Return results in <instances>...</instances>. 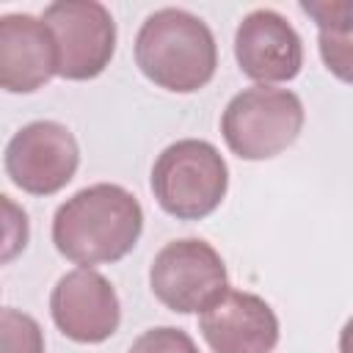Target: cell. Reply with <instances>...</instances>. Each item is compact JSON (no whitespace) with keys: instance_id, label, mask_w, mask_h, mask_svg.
<instances>
[{"instance_id":"obj_1","label":"cell","mask_w":353,"mask_h":353,"mask_svg":"<svg viewBox=\"0 0 353 353\" xmlns=\"http://www.w3.org/2000/svg\"><path fill=\"white\" fill-rule=\"evenodd\" d=\"M143 232V207L121 185L97 182L69 196L52 215V243L74 265H108L127 256Z\"/></svg>"},{"instance_id":"obj_2","label":"cell","mask_w":353,"mask_h":353,"mask_svg":"<svg viewBox=\"0 0 353 353\" xmlns=\"http://www.w3.org/2000/svg\"><path fill=\"white\" fill-rule=\"evenodd\" d=\"M135 63L154 85L193 94L215 77L218 44L201 17L168 6L149 14L138 28Z\"/></svg>"},{"instance_id":"obj_3","label":"cell","mask_w":353,"mask_h":353,"mask_svg":"<svg viewBox=\"0 0 353 353\" xmlns=\"http://www.w3.org/2000/svg\"><path fill=\"white\" fill-rule=\"evenodd\" d=\"M229 190L223 154L201 138H182L165 146L152 165V193L163 212L179 221L212 215Z\"/></svg>"},{"instance_id":"obj_4","label":"cell","mask_w":353,"mask_h":353,"mask_svg":"<svg viewBox=\"0 0 353 353\" xmlns=\"http://www.w3.org/2000/svg\"><path fill=\"white\" fill-rule=\"evenodd\" d=\"M303 119V102L295 91L251 85L223 108L221 135L240 160H270L295 143Z\"/></svg>"},{"instance_id":"obj_5","label":"cell","mask_w":353,"mask_h":353,"mask_svg":"<svg viewBox=\"0 0 353 353\" xmlns=\"http://www.w3.org/2000/svg\"><path fill=\"white\" fill-rule=\"evenodd\" d=\"M149 287L154 298L176 312H207L229 290V273L221 254L201 237H182L165 243L149 268Z\"/></svg>"},{"instance_id":"obj_6","label":"cell","mask_w":353,"mask_h":353,"mask_svg":"<svg viewBox=\"0 0 353 353\" xmlns=\"http://www.w3.org/2000/svg\"><path fill=\"white\" fill-rule=\"evenodd\" d=\"M3 165L19 190L30 196H52L74 179L80 146L66 124L39 119L8 138Z\"/></svg>"},{"instance_id":"obj_7","label":"cell","mask_w":353,"mask_h":353,"mask_svg":"<svg viewBox=\"0 0 353 353\" xmlns=\"http://www.w3.org/2000/svg\"><path fill=\"white\" fill-rule=\"evenodd\" d=\"M58 44V74L63 80L99 77L116 52V22L97 0H58L41 14Z\"/></svg>"},{"instance_id":"obj_8","label":"cell","mask_w":353,"mask_h":353,"mask_svg":"<svg viewBox=\"0 0 353 353\" xmlns=\"http://www.w3.org/2000/svg\"><path fill=\"white\" fill-rule=\"evenodd\" d=\"M50 314L63 336L97 345L116 334L121 303L113 284L94 268H77L58 279L50 292Z\"/></svg>"},{"instance_id":"obj_9","label":"cell","mask_w":353,"mask_h":353,"mask_svg":"<svg viewBox=\"0 0 353 353\" xmlns=\"http://www.w3.org/2000/svg\"><path fill=\"white\" fill-rule=\"evenodd\" d=\"M234 58L240 72L259 85L287 83L303 66V44L287 17L273 8H254L237 25Z\"/></svg>"},{"instance_id":"obj_10","label":"cell","mask_w":353,"mask_h":353,"mask_svg":"<svg viewBox=\"0 0 353 353\" xmlns=\"http://www.w3.org/2000/svg\"><path fill=\"white\" fill-rule=\"evenodd\" d=\"M199 331L212 353H273L279 317L270 303L245 290H226L199 317Z\"/></svg>"},{"instance_id":"obj_11","label":"cell","mask_w":353,"mask_h":353,"mask_svg":"<svg viewBox=\"0 0 353 353\" xmlns=\"http://www.w3.org/2000/svg\"><path fill=\"white\" fill-rule=\"evenodd\" d=\"M58 74V44L50 25L33 14L0 17V85L30 94Z\"/></svg>"},{"instance_id":"obj_12","label":"cell","mask_w":353,"mask_h":353,"mask_svg":"<svg viewBox=\"0 0 353 353\" xmlns=\"http://www.w3.org/2000/svg\"><path fill=\"white\" fill-rule=\"evenodd\" d=\"M317 25V50L325 69L353 85V0H301Z\"/></svg>"},{"instance_id":"obj_13","label":"cell","mask_w":353,"mask_h":353,"mask_svg":"<svg viewBox=\"0 0 353 353\" xmlns=\"http://www.w3.org/2000/svg\"><path fill=\"white\" fill-rule=\"evenodd\" d=\"M0 350L3 353H44L41 325L30 314L14 306H6L0 312Z\"/></svg>"},{"instance_id":"obj_14","label":"cell","mask_w":353,"mask_h":353,"mask_svg":"<svg viewBox=\"0 0 353 353\" xmlns=\"http://www.w3.org/2000/svg\"><path fill=\"white\" fill-rule=\"evenodd\" d=\"M130 353H199L193 336L174 325H157L143 331L132 345Z\"/></svg>"},{"instance_id":"obj_15","label":"cell","mask_w":353,"mask_h":353,"mask_svg":"<svg viewBox=\"0 0 353 353\" xmlns=\"http://www.w3.org/2000/svg\"><path fill=\"white\" fill-rule=\"evenodd\" d=\"M3 199V212H6V229H3V262H11L25 245H28V215L19 210L11 196Z\"/></svg>"},{"instance_id":"obj_16","label":"cell","mask_w":353,"mask_h":353,"mask_svg":"<svg viewBox=\"0 0 353 353\" xmlns=\"http://www.w3.org/2000/svg\"><path fill=\"white\" fill-rule=\"evenodd\" d=\"M339 353H353V317L339 331Z\"/></svg>"}]
</instances>
